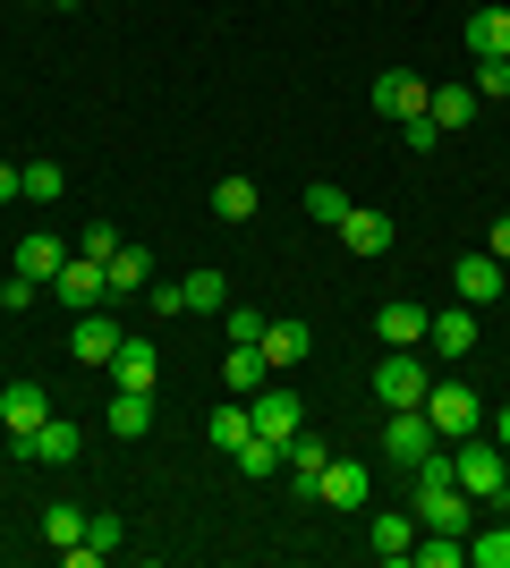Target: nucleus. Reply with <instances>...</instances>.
<instances>
[{
    "mask_svg": "<svg viewBox=\"0 0 510 568\" xmlns=\"http://www.w3.org/2000/svg\"><path fill=\"white\" fill-rule=\"evenodd\" d=\"M102 425H111V442H137V433L153 425V390H111V407H102Z\"/></svg>",
    "mask_w": 510,
    "mask_h": 568,
    "instance_id": "412c9836",
    "label": "nucleus"
},
{
    "mask_svg": "<svg viewBox=\"0 0 510 568\" xmlns=\"http://www.w3.org/2000/svg\"><path fill=\"white\" fill-rule=\"evenodd\" d=\"M323 467H332V458H323V442H307V433H298V442H290V475H323Z\"/></svg>",
    "mask_w": 510,
    "mask_h": 568,
    "instance_id": "ea45409f",
    "label": "nucleus"
},
{
    "mask_svg": "<svg viewBox=\"0 0 510 568\" xmlns=\"http://www.w3.org/2000/svg\"><path fill=\"white\" fill-rule=\"evenodd\" d=\"M366 544H374V560H391V568H400V560L417 551V509H383V518L366 526Z\"/></svg>",
    "mask_w": 510,
    "mask_h": 568,
    "instance_id": "dca6fc26",
    "label": "nucleus"
},
{
    "mask_svg": "<svg viewBox=\"0 0 510 568\" xmlns=\"http://www.w3.org/2000/svg\"><path fill=\"white\" fill-rule=\"evenodd\" d=\"M400 144H409V153H434V144H442V128H434L426 111H417V119H400Z\"/></svg>",
    "mask_w": 510,
    "mask_h": 568,
    "instance_id": "c9c22d12",
    "label": "nucleus"
},
{
    "mask_svg": "<svg viewBox=\"0 0 510 568\" xmlns=\"http://www.w3.org/2000/svg\"><path fill=\"white\" fill-rule=\"evenodd\" d=\"M307 213H316V230H340V221H349V195H340L332 179H316V187H307Z\"/></svg>",
    "mask_w": 510,
    "mask_h": 568,
    "instance_id": "7c9ffc66",
    "label": "nucleus"
},
{
    "mask_svg": "<svg viewBox=\"0 0 510 568\" xmlns=\"http://www.w3.org/2000/svg\"><path fill=\"white\" fill-rule=\"evenodd\" d=\"M409 560H426V568H460V560H468V535H417Z\"/></svg>",
    "mask_w": 510,
    "mask_h": 568,
    "instance_id": "c756f323",
    "label": "nucleus"
},
{
    "mask_svg": "<svg viewBox=\"0 0 510 568\" xmlns=\"http://www.w3.org/2000/svg\"><path fill=\"white\" fill-rule=\"evenodd\" d=\"M43 544H60V551L86 544V509H77V500H51L43 509Z\"/></svg>",
    "mask_w": 510,
    "mask_h": 568,
    "instance_id": "bb28decb",
    "label": "nucleus"
},
{
    "mask_svg": "<svg viewBox=\"0 0 510 568\" xmlns=\"http://www.w3.org/2000/svg\"><path fill=\"white\" fill-rule=\"evenodd\" d=\"M477 102H510V60H477Z\"/></svg>",
    "mask_w": 510,
    "mask_h": 568,
    "instance_id": "72a5a7b5",
    "label": "nucleus"
},
{
    "mask_svg": "<svg viewBox=\"0 0 510 568\" xmlns=\"http://www.w3.org/2000/svg\"><path fill=\"white\" fill-rule=\"evenodd\" d=\"M247 433H256V416H247V407H213V416H204V442H213L221 458H239Z\"/></svg>",
    "mask_w": 510,
    "mask_h": 568,
    "instance_id": "393cba45",
    "label": "nucleus"
},
{
    "mask_svg": "<svg viewBox=\"0 0 510 568\" xmlns=\"http://www.w3.org/2000/svg\"><path fill=\"white\" fill-rule=\"evenodd\" d=\"M426 94H434V85H426V77H409V69H383V77H374V111H383L391 128L426 111Z\"/></svg>",
    "mask_w": 510,
    "mask_h": 568,
    "instance_id": "9d476101",
    "label": "nucleus"
},
{
    "mask_svg": "<svg viewBox=\"0 0 510 568\" xmlns=\"http://www.w3.org/2000/svg\"><path fill=\"white\" fill-rule=\"evenodd\" d=\"M18 195H26L18 187V162H0V204H18Z\"/></svg>",
    "mask_w": 510,
    "mask_h": 568,
    "instance_id": "37998d69",
    "label": "nucleus"
},
{
    "mask_svg": "<svg viewBox=\"0 0 510 568\" xmlns=\"http://www.w3.org/2000/svg\"><path fill=\"white\" fill-rule=\"evenodd\" d=\"M102 374L120 382V390H162V356H153V339H137V332H128V339H120V356H111Z\"/></svg>",
    "mask_w": 510,
    "mask_h": 568,
    "instance_id": "1a4fd4ad",
    "label": "nucleus"
},
{
    "mask_svg": "<svg viewBox=\"0 0 510 568\" xmlns=\"http://www.w3.org/2000/svg\"><path fill=\"white\" fill-rule=\"evenodd\" d=\"M468 560L477 568H510V526H486V535L468 526Z\"/></svg>",
    "mask_w": 510,
    "mask_h": 568,
    "instance_id": "2f4dec72",
    "label": "nucleus"
},
{
    "mask_svg": "<svg viewBox=\"0 0 510 568\" xmlns=\"http://www.w3.org/2000/svg\"><path fill=\"white\" fill-rule=\"evenodd\" d=\"M417 535H468L477 526V500L460 493V484H417Z\"/></svg>",
    "mask_w": 510,
    "mask_h": 568,
    "instance_id": "f03ea898",
    "label": "nucleus"
},
{
    "mask_svg": "<svg viewBox=\"0 0 510 568\" xmlns=\"http://www.w3.org/2000/svg\"><path fill=\"white\" fill-rule=\"evenodd\" d=\"M120 323H111V314H102V306H86V314H77V332H69V356H77V365H111V356H120Z\"/></svg>",
    "mask_w": 510,
    "mask_h": 568,
    "instance_id": "6e6552de",
    "label": "nucleus"
},
{
    "mask_svg": "<svg viewBox=\"0 0 510 568\" xmlns=\"http://www.w3.org/2000/svg\"><path fill=\"white\" fill-rule=\"evenodd\" d=\"M153 288V255L146 246H120V255H111V297H146Z\"/></svg>",
    "mask_w": 510,
    "mask_h": 568,
    "instance_id": "5701e85b",
    "label": "nucleus"
},
{
    "mask_svg": "<svg viewBox=\"0 0 510 568\" xmlns=\"http://www.w3.org/2000/svg\"><path fill=\"white\" fill-rule=\"evenodd\" d=\"M51 9H77V0H51Z\"/></svg>",
    "mask_w": 510,
    "mask_h": 568,
    "instance_id": "49530a36",
    "label": "nucleus"
},
{
    "mask_svg": "<svg viewBox=\"0 0 510 568\" xmlns=\"http://www.w3.org/2000/svg\"><path fill=\"white\" fill-rule=\"evenodd\" d=\"M213 213H221V221H256V179H239V170H230V179H213Z\"/></svg>",
    "mask_w": 510,
    "mask_h": 568,
    "instance_id": "a878e982",
    "label": "nucleus"
},
{
    "mask_svg": "<svg viewBox=\"0 0 510 568\" xmlns=\"http://www.w3.org/2000/svg\"><path fill=\"white\" fill-rule=\"evenodd\" d=\"M264 356L272 365H307V356H316V332H307V323H264Z\"/></svg>",
    "mask_w": 510,
    "mask_h": 568,
    "instance_id": "b1692460",
    "label": "nucleus"
},
{
    "mask_svg": "<svg viewBox=\"0 0 510 568\" xmlns=\"http://www.w3.org/2000/svg\"><path fill=\"white\" fill-rule=\"evenodd\" d=\"M146 297H153V314H162V323H179V314H188V288H179V281H153Z\"/></svg>",
    "mask_w": 510,
    "mask_h": 568,
    "instance_id": "58836bf2",
    "label": "nucleus"
},
{
    "mask_svg": "<svg viewBox=\"0 0 510 568\" xmlns=\"http://www.w3.org/2000/svg\"><path fill=\"white\" fill-rule=\"evenodd\" d=\"M426 390H434V374H426L409 348H391L383 365H374V399L383 407H426Z\"/></svg>",
    "mask_w": 510,
    "mask_h": 568,
    "instance_id": "423d86ee",
    "label": "nucleus"
},
{
    "mask_svg": "<svg viewBox=\"0 0 510 568\" xmlns=\"http://www.w3.org/2000/svg\"><path fill=\"white\" fill-rule=\"evenodd\" d=\"M281 467H290L281 442H264V433H247V442H239V475H281Z\"/></svg>",
    "mask_w": 510,
    "mask_h": 568,
    "instance_id": "cd10ccee",
    "label": "nucleus"
},
{
    "mask_svg": "<svg viewBox=\"0 0 510 568\" xmlns=\"http://www.w3.org/2000/svg\"><path fill=\"white\" fill-rule=\"evenodd\" d=\"M451 281H460V306H493V297L510 288V263H493V255H460V272H451Z\"/></svg>",
    "mask_w": 510,
    "mask_h": 568,
    "instance_id": "f8f14e48",
    "label": "nucleus"
},
{
    "mask_svg": "<svg viewBox=\"0 0 510 568\" xmlns=\"http://www.w3.org/2000/svg\"><path fill=\"white\" fill-rule=\"evenodd\" d=\"M426 348H434V356H451V365H468V348H477V306L434 314V323H426Z\"/></svg>",
    "mask_w": 510,
    "mask_h": 568,
    "instance_id": "ddd939ff",
    "label": "nucleus"
},
{
    "mask_svg": "<svg viewBox=\"0 0 510 568\" xmlns=\"http://www.w3.org/2000/svg\"><path fill=\"white\" fill-rule=\"evenodd\" d=\"M34 288H43V281H26V272H9V281H0V306H9V314H26V306H34Z\"/></svg>",
    "mask_w": 510,
    "mask_h": 568,
    "instance_id": "a19ab883",
    "label": "nucleus"
},
{
    "mask_svg": "<svg viewBox=\"0 0 510 568\" xmlns=\"http://www.w3.org/2000/svg\"><path fill=\"white\" fill-rule=\"evenodd\" d=\"M426 450H442V433L426 425V407H391L383 416V458L391 467H417Z\"/></svg>",
    "mask_w": 510,
    "mask_h": 568,
    "instance_id": "39448f33",
    "label": "nucleus"
},
{
    "mask_svg": "<svg viewBox=\"0 0 510 568\" xmlns=\"http://www.w3.org/2000/svg\"><path fill=\"white\" fill-rule=\"evenodd\" d=\"M340 246L349 255H391V213H374V204H349V221H340Z\"/></svg>",
    "mask_w": 510,
    "mask_h": 568,
    "instance_id": "9b49d317",
    "label": "nucleus"
},
{
    "mask_svg": "<svg viewBox=\"0 0 510 568\" xmlns=\"http://www.w3.org/2000/svg\"><path fill=\"white\" fill-rule=\"evenodd\" d=\"M9 450H18V458H34V467H69V458L86 450V433H77L69 416H43V425H34V433H18Z\"/></svg>",
    "mask_w": 510,
    "mask_h": 568,
    "instance_id": "0eeeda50",
    "label": "nucleus"
},
{
    "mask_svg": "<svg viewBox=\"0 0 510 568\" xmlns=\"http://www.w3.org/2000/svg\"><path fill=\"white\" fill-rule=\"evenodd\" d=\"M366 493H374V475H366L358 458H332V467H323V509H366Z\"/></svg>",
    "mask_w": 510,
    "mask_h": 568,
    "instance_id": "6ab92c4d",
    "label": "nucleus"
},
{
    "mask_svg": "<svg viewBox=\"0 0 510 568\" xmlns=\"http://www.w3.org/2000/svg\"><path fill=\"white\" fill-rule=\"evenodd\" d=\"M486 255H493V263H510V213L493 221V237H486Z\"/></svg>",
    "mask_w": 510,
    "mask_h": 568,
    "instance_id": "79ce46f5",
    "label": "nucleus"
},
{
    "mask_svg": "<svg viewBox=\"0 0 510 568\" xmlns=\"http://www.w3.org/2000/svg\"><path fill=\"white\" fill-rule=\"evenodd\" d=\"M502 493H510V458H502Z\"/></svg>",
    "mask_w": 510,
    "mask_h": 568,
    "instance_id": "a18cd8bd",
    "label": "nucleus"
},
{
    "mask_svg": "<svg viewBox=\"0 0 510 568\" xmlns=\"http://www.w3.org/2000/svg\"><path fill=\"white\" fill-rule=\"evenodd\" d=\"M426 119H434L442 136H468V128H477V85H434V94H426Z\"/></svg>",
    "mask_w": 510,
    "mask_h": 568,
    "instance_id": "f3484780",
    "label": "nucleus"
},
{
    "mask_svg": "<svg viewBox=\"0 0 510 568\" xmlns=\"http://www.w3.org/2000/svg\"><path fill=\"white\" fill-rule=\"evenodd\" d=\"M221 323H230V348H239V339H264V314L256 306H221Z\"/></svg>",
    "mask_w": 510,
    "mask_h": 568,
    "instance_id": "e433bc0d",
    "label": "nucleus"
},
{
    "mask_svg": "<svg viewBox=\"0 0 510 568\" xmlns=\"http://www.w3.org/2000/svg\"><path fill=\"white\" fill-rule=\"evenodd\" d=\"M221 382H230L239 399H256V390L272 382V356H264V339H239V348L221 356Z\"/></svg>",
    "mask_w": 510,
    "mask_h": 568,
    "instance_id": "2eb2a0df",
    "label": "nucleus"
},
{
    "mask_svg": "<svg viewBox=\"0 0 510 568\" xmlns=\"http://www.w3.org/2000/svg\"><path fill=\"white\" fill-rule=\"evenodd\" d=\"M468 51L477 60H510V9H477L468 18Z\"/></svg>",
    "mask_w": 510,
    "mask_h": 568,
    "instance_id": "4be33fe9",
    "label": "nucleus"
},
{
    "mask_svg": "<svg viewBox=\"0 0 510 568\" xmlns=\"http://www.w3.org/2000/svg\"><path fill=\"white\" fill-rule=\"evenodd\" d=\"M247 416H256V433H264V442H281V450H290L298 433H307V399H298V390H281V382H264Z\"/></svg>",
    "mask_w": 510,
    "mask_h": 568,
    "instance_id": "20e7f679",
    "label": "nucleus"
},
{
    "mask_svg": "<svg viewBox=\"0 0 510 568\" xmlns=\"http://www.w3.org/2000/svg\"><path fill=\"white\" fill-rule=\"evenodd\" d=\"M77 255L111 263V255H120V230H111V221H86V237H77Z\"/></svg>",
    "mask_w": 510,
    "mask_h": 568,
    "instance_id": "f704fd0d",
    "label": "nucleus"
},
{
    "mask_svg": "<svg viewBox=\"0 0 510 568\" xmlns=\"http://www.w3.org/2000/svg\"><path fill=\"white\" fill-rule=\"evenodd\" d=\"M18 187L34 195V204H60V187H69V179H60V162H26V170H18Z\"/></svg>",
    "mask_w": 510,
    "mask_h": 568,
    "instance_id": "473e14b6",
    "label": "nucleus"
},
{
    "mask_svg": "<svg viewBox=\"0 0 510 568\" xmlns=\"http://www.w3.org/2000/svg\"><path fill=\"white\" fill-rule=\"evenodd\" d=\"M426 425H434L442 442H468V433H486V399H477L468 382H434V390H426Z\"/></svg>",
    "mask_w": 510,
    "mask_h": 568,
    "instance_id": "f257e3e1",
    "label": "nucleus"
},
{
    "mask_svg": "<svg viewBox=\"0 0 510 568\" xmlns=\"http://www.w3.org/2000/svg\"><path fill=\"white\" fill-rule=\"evenodd\" d=\"M426 323H434V314H426V306H409V297H391V306L374 314V332H383L391 348H426Z\"/></svg>",
    "mask_w": 510,
    "mask_h": 568,
    "instance_id": "aec40b11",
    "label": "nucleus"
},
{
    "mask_svg": "<svg viewBox=\"0 0 510 568\" xmlns=\"http://www.w3.org/2000/svg\"><path fill=\"white\" fill-rule=\"evenodd\" d=\"M43 416H51L43 382H9V390H0V425H9V442H18V433H34Z\"/></svg>",
    "mask_w": 510,
    "mask_h": 568,
    "instance_id": "a211bd4d",
    "label": "nucleus"
},
{
    "mask_svg": "<svg viewBox=\"0 0 510 568\" xmlns=\"http://www.w3.org/2000/svg\"><path fill=\"white\" fill-rule=\"evenodd\" d=\"M179 288H188V314H221L230 306V281H221V272H188Z\"/></svg>",
    "mask_w": 510,
    "mask_h": 568,
    "instance_id": "c85d7f7f",
    "label": "nucleus"
},
{
    "mask_svg": "<svg viewBox=\"0 0 510 568\" xmlns=\"http://www.w3.org/2000/svg\"><path fill=\"white\" fill-rule=\"evenodd\" d=\"M51 297L69 314H86V306H111V263H94V255H69L60 263V281H51Z\"/></svg>",
    "mask_w": 510,
    "mask_h": 568,
    "instance_id": "7ed1b4c3",
    "label": "nucleus"
},
{
    "mask_svg": "<svg viewBox=\"0 0 510 568\" xmlns=\"http://www.w3.org/2000/svg\"><path fill=\"white\" fill-rule=\"evenodd\" d=\"M86 544H94V551H102V560H111V551H120V544H128V535H120V518H111V509H102V518H86Z\"/></svg>",
    "mask_w": 510,
    "mask_h": 568,
    "instance_id": "4c0bfd02",
    "label": "nucleus"
},
{
    "mask_svg": "<svg viewBox=\"0 0 510 568\" xmlns=\"http://www.w3.org/2000/svg\"><path fill=\"white\" fill-rule=\"evenodd\" d=\"M69 255H77V246H69V237H51V230L18 237V272H26V281H60V263H69Z\"/></svg>",
    "mask_w": 510,
    "mask_h": 568,
    "instance_id": "4468645a",
    "label": "nucleus"
},
{
    "mask_svg": "<svg viewBox=\"0 0 510 568\" xmlns=\"http://www.w3.org/2000/svg\"><path fill=\"white\" fill-rule=\"evenodd\" d=\"M486 433H493V442L510 450V407H493V416H486Z\"/></svg>",
    "mask_w": 510,
    "mask_h": 568,
    "instance_id": "c03bdc74",
    "label": "nucleus"
}]
</instances>
